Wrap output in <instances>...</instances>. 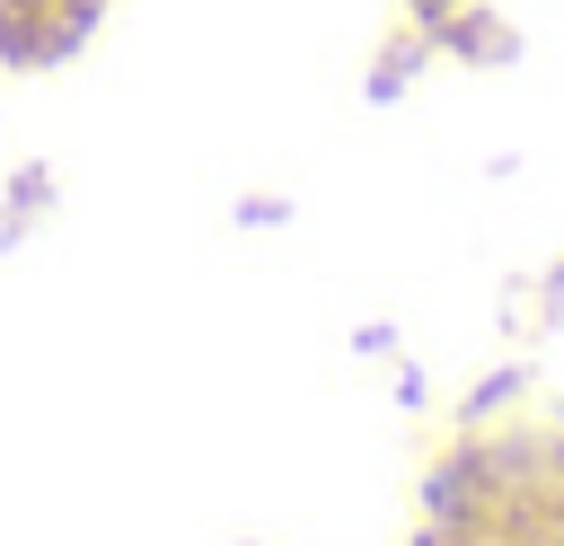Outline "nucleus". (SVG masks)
Masks as SVG:
<instances>
[{"mask_svg":"<svg viewBox=\"0 0 564 546\" xmlns=\"http://www.w3.org/2000/svg\"><path fill=\"white\" fill-rule=\"evenodd\" d=\"M106 0H0V70H53L97 35Z\"/></svg>","mask_w":564,"mask_h":546,"instance_id":"nucleus-1","label":"nucleus"}]
</instances>
